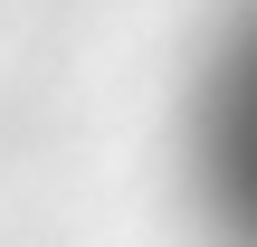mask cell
<instances>
[{"label": "cell", "instance_id": "obj_1", "mask_svg": "<svg viewBox=\"0 0 257 247\" xmlns=\"http://www.w3.org/2000/svg\"><path fill=\"white\" fill-rule=\"evenodd\" d=\"M191 190L219 247H257V0H238L191 76Z\"/></svg>", "mask_w": 257, "mask_h": 247}]
</instances>
